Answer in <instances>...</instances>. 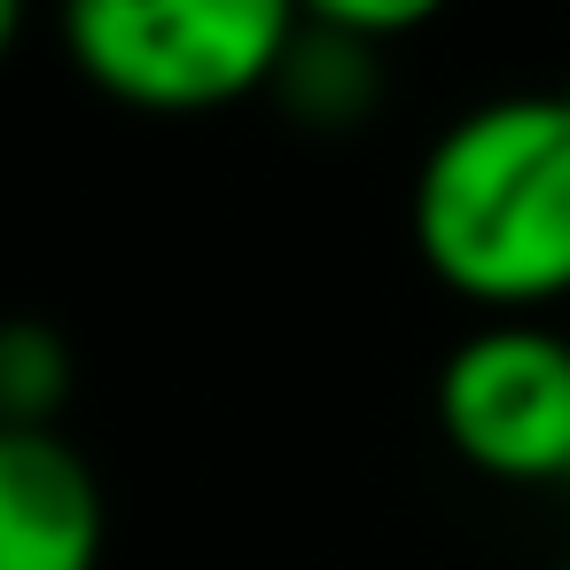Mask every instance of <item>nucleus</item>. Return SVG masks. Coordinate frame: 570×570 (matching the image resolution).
Listing matches in <instances>:
<instances>
[{
	"label": "nucleus",
	"mask_w": 570,
	"mask_h": 570,
	"mask_svg": "<svg viewBox=\"0 0 570 570\" xmlns=\"http://www.w3.org/2000/svg\"><path fill=\"white\" fill-rule=\"evenodd\" d=\"M414 250L476 305L570 297V110L508 95L453 118L414 173Z\"/></svg>",
	"instance_id": "1"
},
{
	"label": "nucleus",
	"mask_w": 570,
	"mask_h": 570,
	"mask_svg": "<svg viewBox=\"0 0 570 570\" xmlns=\"http://www.w3.org/2000/svg\"><path fill=\"white\" fill-rule=\"evenodd\" d=\"M102 484L63 430H0V570H95Z\"/></svg>",
	"instance_id": "4"
},
{
	"label": "nucleus",
	"mask_w": 570,
	"mask_h": 570,
	"mask_svg": "<svg viewBox=\"0 0 570 570\" xmlns=\"http://www.w3.org/2000/svg\"><path fill=\"white\" fill-rule=\"evenodd\" d=\"M562 570H570V562H562Z\"/></svg>",
	"instance_id": "10"
},
{
	"label": "nucleus",
	"mask_w": 570,
	"mask_h": 570,
	"mask_svg": "<svg viewBox=\"0 0 570 570\" xmlns=\"http://www.w3.org/2000/svg\"><path fill=\"white\" fill-rule=\"evenodd\" d=\"M562 110H570V87H562Z\"/></svg>",
	"instance_id": "9"
},
{
	"label": "nucleus",
	"mask_w": 570,
	"mask_h": 570,
	"mask_svg": "<svg viewBox=\"0 0 570 570\" xmlns=\"http://www.w3.org/2000/svg\"><path fill=\"white\" fill-rule=\"evenodd\" d=\"M274 95L289 102V118H305L321 134H352L383 102V48L336 32L328 17H297L282 71H274Z\"/></svg>",
	"instance_id": "5"
},
{
	"label": "nucleus",
	"mask_w": 570,
	"mask_h": 570,
	"mask_svg": "<svg viewBox=\"0 0 570 570\" xmlns=\"http://www.w3.org/2000/svg\"><path fill=\"white\" fill-rule=\"evenodd\" d=\"M17 40H24V9H17V0H0V63L17 56Z\"/></svg>",
	"instance_id": "8"
},
{
	"label": "nucleus",
	"mask_w": 570,
	"mask_h": 570,
	"mask_svg": "<svg viewBox=\"0 0 570 570\" xmlns=\"http://www.w3.org/2000/svg\"><path fill=\"white\" fill-rule=\"evenodd\" d=\"M71 406V344L48 321H0V430H56Z\"/></svg>",
	"instance_id": "6"
},
{
	"label": "nucleus",
	"mask_w": 570,
	"mask_h": 570,
	"mask_svg": "<svg viewBox=\"0 0 570 570\" xmlns=\"http://www.w3.org/2000/svg\"><path fill=\"white\" fill-rule=\"evenodd\" d=\"M289 32L282 0H87L63 17L79 71L134 110H227L274 87Z\"/></svg>",
	"instance_id": "2"
},
{
	"label": "nucleus",
	"mask_w": 570,
	"mask_h": 570,
	"mask_svg": "<svg viewBox=\"0 0 570 570\" xmlns=\"http://www.w3.org/2000/svg\"><path fill=\"white\" fill-rule=\"evenodd\" d=\"M438 422L461 461L508 484L570 476V344L531 321H492L438 367Z\"/></svg>",
	"instance_id": "3"
},
{
	"label": "nucleus",
	"mask_w": 570,
	"mask_h": 570,
	"mask_svg": "<svg viewBox=\"0 0 570 570\" xmlns=\"http://www.w3.org/2000/svg\"><path fill=\"white\" fill-rule=\"evenodd\" d=\"M313 17H328L336 32L383 48V40H406V32L430 24V0H328V9H313Z\"/></svg>",
	"instance_id": "7"
}]
</instances>
